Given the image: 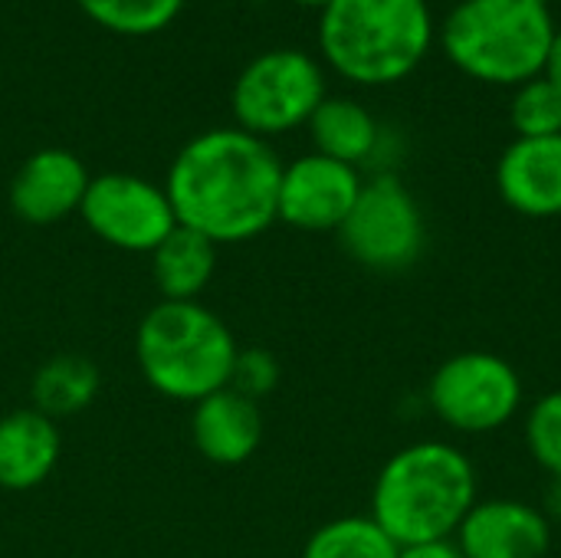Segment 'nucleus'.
Returning a JSON list of instances; mask_svg holds the SVG:
<instances>
[{"label":"nucleus","instance_id":"nucleus-18","mask_svg":"<svg viewBox=\"0 0 561 558\" xmlns=\"http://www.w3.org/2000/svg\"><path fill=\"white\" fill-rule=\"evenodd\" d=\"M102 375L85 355H56L33 375V408L46 418H69L85 411L99 395Z\"/></svg>","mask_w":561,"mask_h":558},{"label":"nucleus","instance_id":"nucleus-4","mask_svg":"<svg viewBox=\"0 0 561 558\" xmlns=\"http://www.w3.org/2000/svg\"><path fill=\"white\" fill-rule=\"evenodd\" d=\"M552 39L546 0H460L440 26L447 59L493 86H519L546 72Z\"/></svg>","mask_w":561,"mask_h":558},{"label":"nucleus","instance_id":"nucleus-25","mask_svg":"<svg viewBox=\"0 0 561 558\" xmlns=\"http://www.w3.org/2000/svg\"><path fill=\"white\" fill-rule=\"evenodd\" d=\"M542 513H546V520L549 523H561V480H549V487H546V497H542V506H539Z\"/></svg>","mask_w":561,"mask_h":558},{"label":"nucleus","instance_id":"nucleus-2","mask_svg":"<svg viewBox=\"0 0 561 558\" xmlns=\"http://www.w3.org/2000/svg\"><path fill=\"white\" fill-rule=\"evenodd\" d=\"M477 500L470 457L447 441H417L378 470L368 516L398 546H411L454 539Z\"/></svg>","mask_w":561,"mask_h":558},{"label":"nucleus","instance_id":"nucleus-23","mask_svg":"<svg viewBox=\"0 0 561 558\" xmlns=\"http://www.w3.org/2000/svg\"><path fill=\"white\" fill-rule=\"evenodd\" d=\"M276 385H279V362L273 352H266V349H240L237 352L227 388H233L237 395L260 405V398L273 395Z\"/></svg>","mask_w":561,"mask_h":558},{"label":"nucleus","instance_id":"nucleus-5","mask_svg":"<svg viewBox=\"0 0 561 558\" xmlns=\"http://www.w3.org/2000/svg\"><path fill=\"white\" fill-rule=\"evenodd\" d=\"M237 339L201 303L161 299L138 326L135 355L145 382L174 401H201L230 385Z\"/></svg>","mask_w":561,"mask_h":558},{"label":"nucleus","instance_id":"nucleus-16","mask_svg":"<svg viewBox=\"0 0 561 558\" xmlns=\"http://www.w3.org/2000/svg\"><path fill=\"white\" fill-rule=\"evenodd\" d=\"M309 135L319 155L352 168L368 161L381 145V128L375 115L355 99H332V95H325L322 105L312 112Z\"/></svg>","mask_w":561,"mask_h":558},{"label":"nucleus","instance_id":"nucleus-14","mask_svg":"<svg viewBox=\"0 0 561 558\" xmlns=\"http://www.w3.org/2000/svg\"><path fill=\"white\" fill-rule=\"evenodd\" d=\"M191 437L204 460L220 467L247 464L263 441V414L260 405L237 395L233 388H220L194 405Z\"/></svg>","mask_w":561,"mask_h":558},{"label":"nucleus","instance_id":"nucleus-9","mask_svg":"<svg viewBox=\"0 0 561 558\" xmlns=\"http://www.w3.org/2000/svg\"><path fill=\"white\" fill-rule=\"evenodd\" d=\"M79 214L99 240L125 253H154L178 227L164 187L125 171L92 178Z\"/></svg>","mask_w":561,"mask_h":558},{"label":"nucleus","instance_id":"nucleus-15","mask_svg":"<svg viewBox=\"0 0 561 558\" xmlns=\"http://www.w3.org/2000/svg\"><path fill=\"white\" fill-rule=\"evenodd\" d=\"M59 428L36 408L0 418V487L23 493L49 480L59 464Z\"/></svg>","mask_w":561,"mask_h":558},{"label":"nucleus","instance_id":"nucleus-11","mask_svg":"<svg viewBox=\"0 0 561 558\" xmlns=\"http://www.w3.org/2000/svg\"><path fill=\"white\" fill-rule=\"evenodd\" d=\"M454 539L463 558H542L552 546V523L536 503L493 497L473 503Z\"/></svg>","mask_w":561,"mask_h":558},{"label":"nucleus","instance_id":"nucleus-24","mask_svg":"<svg viewBox=\"0 0 561 558\" xmlns=\"http://www.w3.org/2000/svg\"><path fill=\"white\" fill-rule=\"evenodd\" d=\"M398 558H463L457 539H431V543H411L401 546Z\"/></svg>","mask_w":561,"mask_h":558},{"label":"nucleus","instance_id":"nucleus-20","mask_svg":"<svg viewBox=\"0 0 561 558\" xmlns=\"http://www.w3.org/2000/svg\"><path fill=\"white\" fill-rule=\"evenodd\" d=\"M102 30L118 36H151L178 20L184 0H76Z\"/></svg>","mask_w":561,"mask_h":558},{"label":"nucleus","instance_id":"nucleus-8","mask_svg":"<svg viewBox=\"0 0 561 558\" xmlns=\"http://www.w3.org/2000/svg\"><path fill=\"white\" fill-rule=\"evenodd\" d=\"M424 214L398 174H375L339 227L345 253L371 273H404L424 253Z\"/></svg>","mask_w":561,"mask_h":558},{"label":"nucleus","instance_id":"nucleus-19","mask_svg":"<svg viewBox=\"0 0 561 558\" xmlns=\"http://www.w3.org/2000/svg\"><path fill=\"white\" fill-rule=\"evenodd\" d=\"M401 546L371 516H342L319 526L302 558H398Z\"/></svg>","mask_w":561,"mask_h":558},{"label":"nucleus","instance_id":"nucleus-6","mask_svg":"<svg viewBox=\"0 0 561 558\" xmlns=\"http://www.w3.org/2000/svg\"><path fill=\"white\" fill-rule=\"evenodd\" d=\"M325 99V72L302 49H270L250 59L233 82L237 128L270 138L309 125Z\"/></svg>","mask_w":561,"mask_h":558},{"label":"nucleus","instance_id":"nucleus-12","mask_svg":"<svg viewBox=\"0 0 561 558\" xmlns=\"http://www.w3.org/2000/svg\"><path fill=\"white\" fill-rule=\"evenodd\" d=\"M85 164L66 148H43L30 155L10 181V207L20 220L49 227L82 207L89 187Z\"/></svg>","mask_w":561,"mask_h":558},{"label":"nucleus","instance_id":"nucleus-27","mask_svg":"<svg viewBox=\"0 0 561 558\" xmlns=\"http://www.w3.org/2000/svg\"><path fill=\"white\" fill-rule=\"evenodd\" d=\"M296 3H302V7H319V10H322L329 0H296Z\"/></svg>","mask_w":561,"mask_h":558},{"label":"nucleus","instance_id":"nucleus-1","mask_svg":"<svg viewBox=\"0 0 561 558\" xmlns=\"http://www.w3.org/2000/svg\"><path fill=\"white\" fill-rule=\"evenodd\" d=\"M283 161L243 128L191 138L171 161L164 194L181 227L217 243H243L279 220Z\"/></svg>","mask_w":561,"mask_h":558},{"label":"nucleus","instance_id":"nucleus-22","mask_svg":"<svg viewBox=\"0 0 561 558\" xmlns=\"http://www.w3.org/2000/svg\"><path fill=\"white\" fill-rule=\"evenodd\" d=\"M523 437L536 467L546 470L549 480H561V391L542 395L529 408Z\"/></svg>","mask_w":561,"mask_h":558},{"label":"nucleus","instance_id":"nucleus-10","mask_svg":"<svg viewBox=\"0 0 561 558\" xmlns=\"http://www.w3.org/2000/svg\"><path fill=\"white\" fill-rule=\"evenodd\" d=\"M362 174L352 164H342L335 158H325L319 151L302 155L289 164H283L279 181V220L309 230L325 234L345 224L352 214L358 194H362Z\"/></svg>","mask_w":561,"mask_h":558},{"label":"nucleus","instance_id":"nucleus-17","mask_svg":"<svg viewBox=\"0 0 561 558\" xmlns=\"http://www.w3.org/2000/svg\"><path fill=\"white\" fill-rule=\"evenodd\" d=\"M214 266L217 247L181 224L151 253V276L168 303H197L214 276Z\"/></svg>","mask_w":561,"mask_h":558},{"label":"nucleus","instance_id":"nucleus-26","mask_svg":"<svg viewBox=\"0 0 561 558\" xmlns=\"http://www.w3.org/2000/svg\"><path fill=\"white\" fill-rule=\"evenodd\" d=\"M546 76L561 86V30H556L552 49H549V59H546Z\"/></svg>","mask_w":561,"mask_h":558},{"label":"nucleus","instance_id":"nucleus-13","mask_svg":"<svg viewBox=\"0 0 561 558\" xmlns=\"http://www.w3.org/2000/svg\"><path fill=\"white\" fill-rule=\"evenodd\" d=\"M496 191L523 217H561V135L510 141L496 161Z\"/></svg>","mask_w":561,"mask_h":558},{"label":"nucleus","instance_id":"nucleus-21","mask_svg":"<svg viewBox=\"0 0 561 558\" xmlns=\"http://www.w3.org/2000/svg\"><path fill=\"white\" fill-rule=\"evenodd\" d=\"M510 122L516 138H546L561 135V86L546 72L516 86L510 102Z\"/></svg>","mask_w":561,"mask_h":558},{"label":"nucleus","instance_id":"nucleus-3","mask_svg":"<svg viewBox=\"0 0 561 558\" xmlns=\"http://www.w3.org/2000/svg\"><path fill=\"white\" fill-rule=\"evenodd\" d=\"M434 39L427 0H329L319 16L325 62L358 86L411 76Z\"/></svg>","mask_w":561,"mask_h":558},{"label":"nucleus","instance_id":"nucleus-7","mask_svg":"<svg viewBox=\"0 0 561 558\" xmlns=\"http://www.w3.org/2000/svg\"><path fill=\"white\" fill-rule=\"evenodd\" d=\"M427 405L457 434H493L519 414L523 378L503 355L483 349L457 352L431 375Z\"/></svg>","mask_w":561,"mask_h":558}]
</instances>
